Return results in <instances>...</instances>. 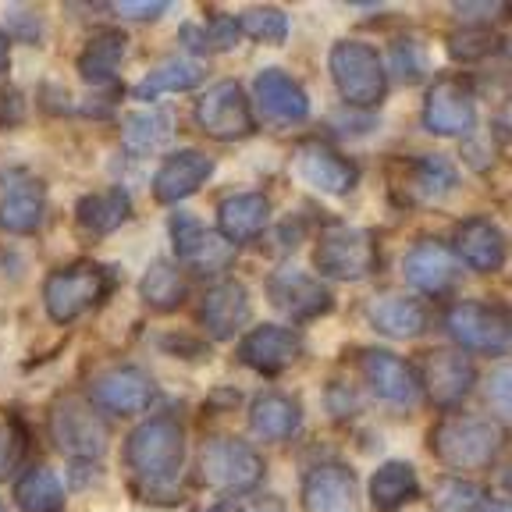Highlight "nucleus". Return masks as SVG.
<instances>
[{
	"label": "nucleus",
	"mask_w": 512,
	"mask_h": 512,
	"mask_svg": "<svg viewBox=\"0 0 512 512\" xmlns=\"http://www.w3.org/2000/svg\"><path fill=\"white\" fill-rule=\"evenodd\" d=\"M182 456H185V434L168 416H157V420L139 424L132 431V438L125 441L128 466L146 484H171V477L182 466Z\"/></svg>",
	"instance_id": "f257e3e1"
},
{
	"label": "nucleus",
	"mask_w": 512,
	"mask_h": 512,
	"mask_svg": "<svg viewBox=\"0 0 512 512\" xmlns=\"http://www.w3.org/2000/svg\"><path fill=\"white\" fill-rule=\"evenodd\" d=\"M498 445H502V438H498L495 424H491V420H480V416H466V413L445 416L431 434L434 456L445 466L463 470V473L491 466Z\"/></svg>",
	"instance_id": "f03ea898"
},
{
	"label": "nucleus",
	"mask_w": 512,
	"mask_h": 512,
	"mask_svg": "<svg viewBox=\"0 0 512 512\" xmlns=\"http://www.w3.org/2000/svg\"><path fill=\"white\" fill-rule=\"evenodd\" d=\"M313 264L324 278L335 281H363L377 271V242L367 228L352 224H328L317 235Z\"/></svg>",
	"instance_id": "7ed1b4c3"
},
{
	"label": "nucleus",
	"mask_w": 512,
	"mask_h": 512,
	"mask_svg": "<svg viewBox=\"0 0 512 512\" xmlns=\"http://www.w3.org/2000/svg\"><path fill=\"white\" fill-rule=\"evenodd\" d=\"M200 477L224 495H249L264 480V459L242 438H207L200 448Z\"/></svg>",
	"instance_id": "20e7f679"
},
{
	"label": "nucleus",
	"mask_w": 512,
	"mask_h": 512,
	"mask_svg": "<svg viewBox=\"0 0 512 512\" xmlns=\"http://www.w3.org/2000/svg\"><path fill=\"white\" fill-rule=\"evenodd\" d=\"M331 79L345 104L352 107H374L384 100V64L374 47L360 40H342L331 47Z\"/></svg>",
	"instance_id": "39448f33"
},
{
	"label": "nucleus",
	"mask_w": 512,
	"mask_h": 512,
	"mask_svg": "<svg viewBox=\"0 0 512 512\" xmlns=\"http://www.w3.org/2000/svg\"><path fill=\"white\" fill-rule=\"evenodd\" d=\"M111 292V274L100 264H72L64 271L50 274L47 288H43V299H47V310L57 324H68L79 313H86L89 306H96L100 299Z\"/></svg>",
	"instance_id": "423d86ee"
},
{
	"label": "nucleus",
	"mask_w": 512,
	"mask_h": 512,
	"mask_svg": "<svg viewBox=\"0 0 512 512\" xmlns=\"http://www.w3.org/2000/svg\"><path fill=\"white\" fill-rule=\"evenodd\" d=\"M448 335L463 349H473L480 356H502L509 352V313L484 303H459L448 313Z\"/></svg>",
	"instance_id": "0eeeda50"
},
{
	"label": "nucleus",
	"mask_w": 512,
	"mask_h": 512,
	"mask_svg": "<svg viewBox=\"0 0 512 512\" xmlns=\"http://www.w3.org/2000/svg\"><path fill=\"white\" fill-rule=\"evenodd\" d=\"M196 121H200V128L210 139H221V143L246 139L256 125L239 82H217V86H210L200 96V104H196Z\"/></svg>",
	"instance_id": "6e6552de"
},
{
	"label": "nucleus",
	"mask_w": 512,
	"mask_h": 512,
	"mask_svg": "<svg viewBox=\"0 0 512 512\" xmlns=\"http://www.w3.org/2000/svg\"><path fill=\"white\" fill-rule=\"evenodd\" d=\"M267 299H271L274 310L288 313L292 320H310L331 310V292L324 288V281L299 271L296 264L278 267L267 278Z\"/></svg>",
	"instance_id": "1a4fd4ad"
},
{
	"label": "nucleus",
	"mask_w": 512,
	"mask_h": 512,
	"mask_svg": "<svg viewBox=\"0 0 512 512\" xmlns=\"http://www.w3.org/2000/svg\"><path fill=\"white\" fill-rule=\"evenodd\" d=\"M47 192L36 175L22 168H11L0 175V228L15 235H29L40 228Z\"/></svg>",
	"instance_id": "9d476101"
},
{
	"label": "nucleus",
	"mask_w": 512,
	"mask_h": 512,
	"mask_svg": "<svg viewBox=\"0 0 512 512\" xmlns=\"http://www.w3.org/2000/svg\"><path fill=\"white\" fill-rule=\"evenodd\" d=\"M420 381V395L434 402V406H459V402L470 395L473 381H477V370L466 360L459 349H431L424 356V374L416 377Z\"/></svg>",
	"instance_id": "9b49d317"
},
{
	"label": "nucleus",
	"mask_w": 512,
	"mask_h": 512,
	"mask_svg": "<svg viewBox=\"0 0 512 512\" xmlns=\"http://www.w3.org/2000/svg\"><path fill=\"white\" fill-rule=\"evenodd\" d=\"M253 96H256L260 118L278 128L303 125V121L310 118V100H306L303 86L288 72H281V68H264V72L256 75Z\"/></svg>",
	"instance_id": "f8f14e48"
},
{
	"label": "nucleus",
	"mask_w": 512,
	"mask_h": 512,
	"mask_svg": "<svg viewBox=\"0 0 512 512\" xmlns=\"http://www.w3.org/2000/svg\"><path fill=\"white\" fill-rule=\"evenodd\" d=\"M171 239L185 264L196 274H221L235 260V246L214 228H203L196 217L182 214L171 221Z\"/></svg>",
	"instance_id": "ddd939ff"
},
{
	"label": "nucleus",
	"mask_w": 512,
	"mask_h": 512,
	"mask_svg": "<svg viewBox=\"0 0 512 512\" xmlns=\"http://www.w3.org/2000/svg\"><path fill=\"white\" fill-rule=\"evenodd\" d=\"M89 399L111 416H136L153 402V381L139 367H114L89 384Z\"/></svg>",
	"instance_id": "4468645a"
},
{
	"label": "nucleus",
	"mask_w": 512,
	"mask_h": 512,
	"mask_svg": "<svg viewBox=\"0 0 512 512\" xmlns=\"http://www.w3.org/2000/svg\"><path fill=\"white\" fill-rule=\"evenodd\" d=\"M303 352V338L292 328H281V324H260L253 328L239 345V360L246 363L249 370H260V374L274 377L285 367L299 360Z\"/></svg>",
	"instance_id": "2eb2a0df"
},
{
	"label": "nucleus",
	"mask_w": 512,
	"mask_h": 512,
	"mask_svg": "<svg viewBox=\"0 0 512 512\" xmlns=\"http://www.w3.org/2000/svg\"><path fill=\"white\" fill-rule=\"evenodd\" d=\"M363 374H367L370 388H374L377 399L392 402L399 409H409L420 402V381H416V370L406 360H399L395 352L370 349L363 352Z\"/></svg>",
	"instance_id": "dca6fc26"
},
{
	"label": "nucleus",
	"mask_w": 512,
	"mask_h": 512,
	"mask_svg": "<svg viewBox=\"0 0 512 512\" xmlns=\"http://www.w3.org/2000/svg\"><path fill=\"white\" fill-rule=\"evenodd\" d=\"M296 175L303 178L310 189L328 192V196H345L356 185L360 171L352 168V160L335 153L324 143H303L296 153Z\"/></svg>",
	"instance_id": "f3484780"
},
{
	"label": "nucleus",
	"mask_w": 512,
	"mask_h": 512,
	"mask_svg": "<svg viewBox=\"0 0 512 512\" xmlns=\"http://www.w3.org/2000/svg\"><path fill=\"white\" fill-rule=\"evenodd\" d=\"M402 271H406L409 285L420 288V292H427V296H441V292H448V288L456 285V278H459L456 253H452V249H448L445 242H438V239L416 242V246L406 253V264H402Z\"/></svg>",
	"instance_id": "a211bd4d"
},
{
	"label": "nucleus",
	"mask_w": 512,
	"mask_h": 512,
	"mask_svg": "<svg viewBox=\"0 0 512 512\" xmlns=\"http://www.w3.org/2000/svg\"><path fill=\"white\" fill-rule=\"evenodd\" d=\"M424 125L438 136H459L473 125V93L463 79L434 82L424 100Z\"/></svg>",
	"instance_id": "6ab92c4d"
},
{
	"label": "nucleus",
	"mask_w": 512,
	"mask_h": 512,
	"mask_svg": "<svg viewBox=\"0 0 512 512\" xmlns=\"http://www.w3.org/2000/svg\"><path fill=\"white\" fill-rule=\"evenodd\" d=\"M54 438H57V445L68 448L72 456H82V459H100L107 448L104 424L75 399L61 402V406L54 409Z\"/></svg>",
	"instance_id": "aec40b11"
},
{
	"label": "nucleus",
	"mask_w": 512,
	"mask_h": 512,
	"mask_svg": "<svg viewBox=\"0 0 512 512\" xmlns=\"http://www.w3.org/2000/svg\"><path fill=\"white\" fill-rule=\"evenodd\" d=\"M303 505L310 512H356V477L349 466H313L303 484Z\"/></svg>",
	"instance_id": "412c9836"
},
{
	"label": "nucleus",
	"mask_w": 512,
	"mask_h": 512,
	"mask_svg": "<svg viewBox=\"0 0 512 512\" xmlns=\"http://www.w3.org/2000/svg\"><path fill=\"white\" fill-rule=\"evenodd\" d=\"M210 171H214V164H210V157H203L200 150L171 153L157 168V175H153V196H157V203L185 200V196H192V192L207 182Z\"/></svg>",
	"instance_id": "4be33fe9"
},
{
	"label": "nucleus",
	"mask_w": 512,
	"mask_h": 512,
	"mask_svg": "<svg viewBox=\"0 0 512 512\" xmlns=\"http://www.w3.org/2000/svg\"><path fill=\"white\" fill-rule=\"evenodd\" d=\"M249 320V296L239 281H221L203 296L200 324L207 328L210 338H232L242 331Z\"/></svg>",
	"instance_id": "5701e85b"
},
{
	"label": "nucleus",
	"mask_w": 512,
	"mask_h": 512,
	"mask_svg": "<svg viewBox=\"0 0 512 512\" xmlns=\"http://www.w3.org/2000/svg\"><path fill=\"white\" fill-rule=\"evenodd\" d=\"M367 317L381 335L388 338H416L424 335L427 313L416 299L402 296V292H381L377 299H370Z\"/></svg>",
	"instance_id": "b1692460"
},
{
	"label": "nucleus",
	"mask_w": 512,
	"mask_h": 512,
	"mask_svg": "<svg viewBox=\"0 0 512 512\" xmlns=\"http://www.w3.org/2000/svg\"><path fill=\"white\" fill-rule=\"evenodd\" d=\"M271 221V203L260 192H239L217 207V224L228 242H249L264 232Z\"/></svg>",
	"instance_id": "393cba45"
},
{
	"label": "nucleus",
	"mask_w": 512,
	"mask_h": 512,
	"mask_svg": "<svg viewBox=\"0 0 512 512\" xmlns=\"http://www.w3.org/2000/svg\"><path fill=\"white\" fill-rule=\"evenodd\" d=\"M456 253L480 274H495L505 264V235L491 221H466L456 235Z\"/></svg>",
	"instance_id": "a878e982"
},
{
	"label": "nucleus",
	"mask_w": 512,
	"mask_h": 512,
	"mask_svg": "<svg viewBox=\"0 0 512 512\" xmlns=\"http://www.w3.org/2000/svg\"><path fill=\"white\" fill-rule=\"evenodd\" d=\"M416 491H420L416 470L409 463H399V459L377 466L374 477H370V505L377 512H399L406 502H413Z\"/></svg>",
	"instance_id": "bb28decb"
},
{
	"label": "nucleus",
	"mask_w": 512,
	"mask_h": 512,
	"mask_svg": "<svg viewBox=\"0 0 512 512\" xmlns=\"http://www.w3.org/2000/svg\"><path fill=\"white\" fill-rule=\"evenodd\" d=\"M249 424L264 441H285L303 424V409L285 395H260L249 409Z\"/></svg>",
	"instance_id": "cd10ccee"
},
{
	"label": "nucleus",
	"mask_w": 512,
	"mask_h": 512,
	"mask_svg": "<svg viewBox=\"0 0 512 512\" xmlns=\"http://www.w3.org/2000/svg\"><path fill=\"white\" fill-rule=\"evenodd\" d=\"M128 214H132V203H128V196L121 189H111V192H96V196H82L79 207H75V217H79V224L86 228L89 235H111L118 232L121 224L128 221Z\"/></svg>",
	"instance_id": "c85d7f7f"
},
{
	"label": "nucleus",
	"mask_w": 512,
	"mask_h": 512,
	"mask_svg": "<svg viewBox=\"0 0 512 512\" xmlns=\"http://www.w3.org/2000/svg\"><path fill=\"white\" fill-rule=\"evenodd\" d=\"M121 57H125V36L121 32H100L93 40L82 47L79 57V75L89 82V86H107L118 72Z\"/></svg>",
	"instance_id": "c756f323"
},
{
	"label": "nucleus",
	"mask_w": 512,
	"mask_h": 512,
	"mask_svg": "<svg viewBox=\"0 0 512 512\" xmlns=\"http://www.w3.org/2000/svg\"><path fill=\"white\" fill-rule=\"evenodd\" d=\"M203 82V64L200 61H189V57H171L164 61L160 68H153L143 82L136 86L139 100H157V96H168V93H185V89L200 86Z\"/></svg>",
	"instance_id": "7c9ffc66"
},
{
	"label": "nucleus",
	"mask_w": 512,
	"mask_h": 512,
	"mask_svg": "<svg viewBox=\"0 0 512 512\" xmlns=\"http://www.w3.org/2000/svg\"><path fill=\"white\" fill-rule=\"evenodd\" d=\"M15 502L22 512H61L64 509V484L50 466L29 470L15 488Z\"/></svg>",
	"instance_id": "2f4dec72"
},
{
	"label": "nucleus",
	"mask_w": 512,
	"mask_h": 512,
	"mask_svg": "<svg viewBox=\"0 0 512 512\" xmlns=\"http://www.w3.org/2000/svg\"><path fill=\"white\" fill-rule=\"evenodd\" d=\"M399 168L409 178V185H413V196H424V200H438V196L456 189L459 182L456 168L445 157H416L399 164Z\"/></svg>",
	"instance_id": "473e14b6"
},
{
	"label": "nucleus",
	"mask_w": 512,
	"mask_h": 512,
	"mask_svg": "<svg viewBox=\"0 0 512 512\" xmlns=\"http://www.w3.org/2000/svg\"><path fill=\"white\" fill-rule=\"evenodd\" d=\"M185 292H189V285H185V278L168 260H157V264L143 274V299L153 310H160V313L178 310V306L185 303Z\"/></svg>",
	"instance_id": "72a5a7b5"
},
{
	"label": "nucleus",
	"mask_w": 512,
	"mask_h": 512,
	"mask_svg": "<svg viewBox=\"0 0 512 512\" xmlns=\"http://www.w3.org/2000/svg\"><path fill=\"white\" fill-rule=\"evenodd\" d=\"M171 132V121L157 111H146V114H136V118L125 125V143L139 153H150L157 150Z\"/></svg>",
	"instance_id": "f704fd0d"
},
{
	"label": "nucleus",
	"mask_w": 512,
	"mask_h": 512,
	"mask_svg": "<svg viewBox=\"0 0 512 512\" xmlns=\"http://www.w3.org/2000/svg\"><path fill=\"white\" fill-rule=\"evenodd\" d=\"M239 32L253 36L256 43H285L288 36V18L278 8H249L239 18Z\"/></svg>",
	"instance_id": "c9c22d12"
},
{
	"label": "nucleus",
	"mask_w": 512,
	"mask_h": 512,
	"mask_svg": "<svg viewBox=\"0 0 512 512\" xmlns=\"http://www.w3.org/2000/svg\"><path fill=\"white\" fill-rule=\"evenodd\" d=\"M395 72L402 75V82H420L431 68V57H427V47L420 40H399L395 43Z\"/></svg>",
	"instance_id": "e433bc0d"
},
{
	"label": "nucleus",
	"mask_w": 512,
	"mask_h": 512,
	"mask_svg": "<svg viewBox=\"0 0 512 512\" xmlns=\"http://www.w3.org/2000/svg\"><path fill=\"white\" fill-rule=\"evenodd\" d=\"M29 438L18 424H0V480H11L25 459Z\"/></svg>",
	"instance_id": "4c0bfd02"
},
{
	"label": "nucleus",
	"mask_w": 512,
	"mask_h": 512,
	"mask_svg": "<svg viewBox=\"0 0 512 512\" xmlns=\"http://www.w3.org/2000/svg\"><path fill=\"white\" fill-rule=\"evenodd\" d=\"M434 505H438V512H477L480 491L466 480H445L434 495Z\"/></svg>",
	"instance_id": "58836bf2"
},
{
	"label": "nucleus",
	"mask_w": 512,
	"mask_h": 512,
	"mask_svg": "<svg viewBox=\"0 0 512 512\" xmlns=\"http://www.w3.org/2000/svg\"><path fill=\"white\" fill-rule=\"evenodd\" d=\"M448 50L452 57H463V61H473V57H484L491 50V32L484 25H466L459 29L452 40H448Z\"/></svg>",
	"instance_id": "ea45409f"
},
{
	"label": "nucleus",
	"mask_w": 512,
	"mask_h": 512,
	"mask_svg": "<svg viewBox=\"0 0 512 512\" xmlns=\"http://www.w3.org/2000/svg\"><path fill=\"white\" fill-rule=\"evenodd\" d=\"M239 22L235 18H217L214 25H207V43H210V50H228V47H235L239 43Z\"/></svg>",
	"instance_id": "a19ab883"
},
{
	"label": "nucleus",
	"mask_w": 512,
	"mask_h": 512,
	"mask_svg": "<svg viewBox=\"0 0 512 512\" xmlns=\"http://www.w3.org/2000/svg\"><path fill=\"white\" fill-rule=\"evenodd\" d=\"M114 11H118L121 18H136V22H153V18H160L164 11H168V4H160V0H150V4H114Z\"/></svg>",
	"instance_id": "79ce46f5"
},
{
	"label": "nucleus",
	"mask_w": 512,
	"mask_h": 512,
	"mask_svg": "<svg viewBox=\"0 0 512 512\" xmlns=\"http://www.w3.org/2000/svg\"><path fill=\"white\" fill-rule=\"evenodd\" d=\"M25 111V100L15 93V89H0V121L4 125H18Z\"/></svg>",
	"instance_id": "37998d69"
},
{
	"label": "nucleus",
	"mask_w": 512,
	"mask_h": 512,
	"mask_svg": "<svg viewBox=\"0 0 512 512\" xmlns=\"http://www.w3.org/2000/svg\"><path fill=\"white\" fill-rule=\"evenodd\" d=\"M182 43L192 50V54H207V50H210V43H207V29H203V25H196V22H185V29H182Z\"/></svg>",
	"instance_id": "c03bdc74"
},
{
	"label": "nucleus",
	"mask_w": 512,
	"mask_h": 512,
	"mask_svg": "<svg viewBox=\"0 0 512 512\" xmlns=\"http://www.w3.org/2000/svg\"><path fill=\"white\" fill-rule=\"evenodd\" d=\"M456 15H463V18H484V22H488L491 15H502V4H456Z\"/></svg>",
	"instance_id": "a18cd8bd"
},
{
	"label": "nucleus",
	"mask_w": 512,
	"mask_h": 512,
	"mask_svg": "<svg viewBox=\"0 0 512 512\" xmlns=\"http://www.w3.org/2000/svg\"><path fill=\"white\" fill-rule=\"evenodd\" d=\"M495 402H498V409H502V416H509V374H498L495 377Z\"/></svg>",
	"instance_id": "49530a36"
},
{
	"label": "nucleus",
	"mask_w": 512,
	"mask_h": 512,
	"mask_svg": "<svg viewBox=\"0 0 512 512\" xmlns=\"http://www.w3.org/2000/svg\"><path fill=\"white\" fill-rule=\"evenodd\" d=\"M8 72V36L0 32V75Z\"/></svg>",
	"instance_id": "de8ad7c7"
},
{
	"label": "nucleus",
	"mask_w": 512,
	"mask_h": 512,
	"mask_svg": "<svg viewBox=\"0 0 512 512\" xmlns=\"http://www.w3.org/2000/svg\"><path fill=\"white\" fill-rule=\"evenodd\" d=\"M477 512H509V505L505 502H480Z\"/></svg>",
	"instance_id": "09e8293b"
},
{
	"label": "nucleus",
	"mask_w": 512,
	"mask_h": 512,
	"mask_svg": "<svg viewBox=\"0 0 512 512\" xmlns=\"http://www.w3.org/2000/svg\"><path fill=\"white\" fill-rule=\"evenodd\" d=\"M207 512H249V509H242V505H232V502H221V505H210Z\"/></svg>",
	"instance_id": "8fccbe9b"
},
{
	"label": "nucleus",
	"mask_w": 512,
	"mask_h": 512,
	"mask_svg": "<svg viewBox=\"0 0 512 512\" xmlns=\"http://www.w3.org/2000/svg\"><path fill=\"white\" fill-rule=\"evenodd\" d=\"M0 512H4V505H0Z\"/></svg>",
	"instance_id": "3c124183"
}]
</instances>
